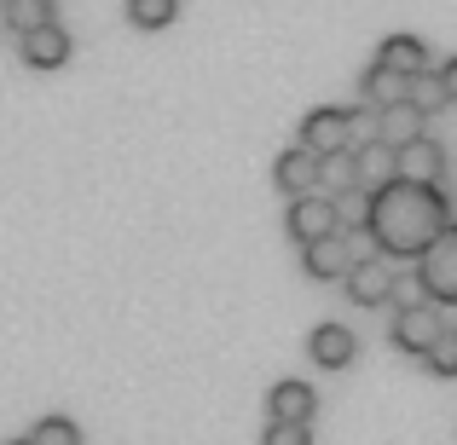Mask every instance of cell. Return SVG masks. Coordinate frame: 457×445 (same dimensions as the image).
<instances>
[{
  "mask_svg": "<svg viewBox=\"0 0 457 445\" xmlns=\"http://www.w3.org/2000/svg\"><path fill=\"white\" fill-rule=\"evenodd\" d=\"M452 220V202L440 185H411L388 179L365 197V237L377 243L382 260H417Z\"/></svg>",
  "mask_w": 457,
  "mask_h": 445,
  "instance_id": "cell-1",
  "label": "cell"
},
{
  "mask_svg": "<svg viewBox=\"0 0 457 445\" xmlns=\"http://www.w3.org/2000/svg\"><path fill=\"white\" fill-rule=\"evenodd\" d=\"M417 290H423L428 307H457V220H446V232L435 237V243L417 255Z\"/></svg>",
  "mask_w": 457,
  "mask_h": 445,
  "instance_id": "cell-2",
  "label": "cell"
},
{
  "mask_svg": "<svg viewBox=\"0 0 457 445\" xmlns=\"http://www.w3.org/2000/svg\"><path fill=\"white\" fill-rule=\"evenodd\" d=\"M284 226H290L295 243H319V237H336L342 232V214H336V197H319V191H307V197H290V214H284Z\"/></svg>",
  "mask_w": 457,
  "mask_h": 445,
  "instance_id": "cell-3",
  "label": "cell"
},
{
  "mask_svg": "<svg viewBox=\"0 0 457 445\" xmlns=\"http://www.w3.org/2000/svg\"><path fill=\"white\" fill-rule=\"evenodd\" d=\"M446 174H452V156H446V145H435L428 134L394 151V179H411V185H446Z\"/></svg>",
  "mask_w": 457,
  "mask_h": 445,
  "instance_id": "cell-4",
  "label": "cell"
},
{
  "mask_svg": "<svg viewBox=\"0 0 457 445\" xmlns=\"http://www.w3.org/2000/svg\"><path fill=\"white\" fill-rule=\"evenodd\" d=\"M353 260H359V237H347V232L319 237V243L302 249V272H307V278H319V284H342Z\"/></svg>",
  "mask_w": 457,
  "mask_h": 445,
  "instance_id": "cell-5",
  "label": "cell"
},
{
  "mask_svg": "<svg viewBox=\"0 0 457 445\" xmlns=\"http://www.w3.org/2000/svg\"><path fill=\"white\" fill-rule=\"evenodd\" d=\"M440 330H446V312L440 307H405V312H394V347H400L405 358H423L428 347L440 342Z\"/></svg>",
  "mask_w": 457,
  "mask_h": 445,
  "instance_id": "cell-6",
  "label": "cell"
},
{
  "mask_svg": "<svg viewBox=\"0 0 457 445\" xmlns=\"http://www.w3.org/2000/svg\"><path fill=\"white\" fill-rule=\"evenodd\" d=\"M295 145L312 151V156L347 151L353 145V122H347V111H336V104H319V111L302 116V139H295Z\"/></svg>",
  "mask_w": 457,
  "mask_h": 445,
  "instance_id": "cell-7",
  "label": "cell"
},
{
  "mask_svg": "<svg viewBox=\"0 0 457 445\" xmlns=\"http://www.w3.org/2000/svg\"><path fill=\"white\" fill-rule=\"evenodd\" d=\"M347 301L353 307H388V290H394V260H353L347 267Z\"/></svg>",
  "mask_w": 457,
  "mask_h": 445,
  "instance_id": "cell-8",
  "label": "cell"
},
{
  "mask_svg": "<svg viewBox=\"0 0 457 445\" xmlns=\"http://www.w3.org/2000/svg\"><path fill=\"white\" fill-rule=\"evenodd\" d=\"M307 353H312L319 370H347L353 353H359V335L347 330V324H319V330L307 335Z\"/></svg>",
  "mask_w": 457,
  "mask_h": 445,
  "instance_id": "cell-9",
  "label": "cell"
},
{
  "mask_svg": "<svg viewBox=\"0 0 457 445\" xmlns=\"http://www.w3.org/2000/svg\"><path fill=\"white\" fill-rule=\"evenodd\" d=\"M272 185L284 191V197H307V191H319V156L290 145L278 151V162H272Z\"/></svg>",
  "mask_w": 457,
  "mask_h": 445,
  "instance_id": "cell-10",
  "label": "cell"
},
{
  "mask_svg": "<svg viewBox=\"0 0 457 445\" xmlns=\"http://www.w3.org/2000/svg\"><path fill=\"white\" fill-rule=\"evenodd\" d=\"M267 416H272V423H312V416H319V393H312V382H272Z\"/></svg>",
  "mask_w": 457,
  "mask_h": 445,
  "instance_id": "cell-11",
  "label": "cell"
},
{
  "mask_svg": "<svg viewBox=\"0 0 457 445\" xmlns=\"http://www.w3.org/2000/svg\"><path fill=\"white\" fill-rule=\"evenodd\" d=\"M428 134V116H417L411 104H388V111H377V145H388V151H400V145H411V139H423Z\"/></svg>",
  "mask_w": 457,
  "mask_h": 445,
  "instance_id": "cell-12",
  "label": "cell"
},
{
  "mask_svg": "<svg viewBox=\"0 0 457 445\" xmlns=\"http://www.w3.org/2000/svg\"><path fill=\"white\" fill-rule=\"evenodd\" d=\"M23 64H29V70H58V64H70V35L58 29V23L29 29V35H23Z\"/></svg>",
  "mask_w": 457,
  "mask_h": 445,
  "instance_id": "cell-13",
  "label": "cell"
},
{
  "mask_svg": "<svg viewBox=\"0 0 457 445\" xmlns=\"http://www.w3.org/2000/svg\"><path fill=\"white\" fill-rule=\"evenodd\" d=\"M370 64L394 70V76H417V70H428V46L417 41V35H388V41L377 46V58Z\"/></svg>",
  "mask_w": 457,
  "mask_h": 445,
  "instance_id": "cell-14",
  "label": "cell"
},
{
  "mask_svg": "<svg viewBox=\"0 0 457 445\" xmlns=\"http://www.w3.org/2000/svg\"><path fill=\"white\" fill-rule=\"evenodd\" d=\"M405 81H411V76H394V70H382V64H365L359 93H365L370 111H388V104H405Z\"/></svg>",
  "mask_w": 457,
  "mask_h": 445,
  "instance_id": "cell-15",
  "label": "cell"
},
{
  "mask_svg": "<svg viewBox=\"0 0 457 445\" xmlns=\"http://www.w3.org/2000/svg\"><path fill=\"white\" fill-rule=\"evenodd\" d=\"M353 174H359V191H377L394 179V151L377 145V139H365V145L353 151Z\"/></svg>",
  "mask_w": 457,
  "mask_h": 445,
  "instance_id": "cell-16",
  "label": "cell"
},
{
  "mask_svg": "<svg viewBox=\"0 0 457 445\" xmlns=\"http://www.w3.org/2000/svg\"><path fill=\"white\" fill-rule=\"evenodd\" d=\"M405 104H411L417 116H440V111H452L446 87H440V70H417V76L405 81Z\"/></svg>",
  "mask_w": 457,
  "mask_h": 445,
  "instance_id": "cell-17",
  "label": "cell"
},
{
  "mask_svg": "<svg viewBox=\"0 0 457 445\" xmlns=\"http://www.w3.org/2000/svg\"><path fill=\"white\" fill-rule=\"evenodd\" d=\"M53 12H58V0H6V6H0V23L29 35V29H41V23H53Z\"/></svg>",
  "mask_w": 457,
  "mask_h": 445,
  "instance_id": "cell-18",
  "label": "cell"
},
{
  "mask_svg": "<svg viewBox=\"0 0 457 445\" xmlns=\"http://www.w3.org/2000/svg\"><path fill=\"white\" fill-rule=\"evenodd\" d=\"M359 174H353V145L347 151H330L319 156V191H330V197H342V191H353Z\"/></svg>",
  "mask_w": 457,
  "mask_h": 445,
  "instance_id": "cell-19",
  "label": "cell"
},
{
  "mask_svg": "<svg viewBox=\"0 0 457 445\" xmlns=\"http://www.w3.org/2000/svg\"><path fill=\"white\" fill-rule=\"evenodd\" d=\"M179 18V0H128V23L134 29H168Z\"/></svg>",
  "mask_w": 457,
  "mask_h": 445,
  "instance_id": "cell-20",
  "label": "cell"
},
{
  "mask_svg": "<svg viewBox=\"0 0 457 445\" xmlns=\"http://www.w3.org/2000/svg\"><path fill=\"white\" fill-rule=\"evenodd\" d=\"M23 440H29V445H81V428L70 423V416H41Z\"/></svg>",
  "mask_w": 457,
  "mask_h": 445,
  "instance_id": "cell-21",
  "label": "cell"
},
{
  "mask_svg": "<svg viewBox=\"0 0 457 445\" xmlns=\"http://www.w3.org/2000/svg\"><path fill=\"white\" fill-rule=\"evenodd\" d=\"M423 365L435 370V376H457V324H446V330H440V342L423 353Z\"/></svg>",
  "mask_w": 457,
  "mask_h": 445,
  "instance_id": "cell-22",
  "label": "cell"
},
{
  "mask_svg": "<svg viewBox=\"0 0 457 445\" xmlns=\"http://www.w3.org/2000/svg\"><path fill=\"white\" fill-rule=\"evenodd\" d=\"M261 445H312V423H267Z\"/></svg>",
  "mask_w": 457,
  "mask_h": 445,
  "instance_id": "cell-23",
  "label": "cell"
},
{
  "mask_svg": "<svg viewBox=\"0 0 457 445\" xmlns=\"http://www.w3.org/2000/svg\"><path fill=\"white\" fill-rule=\"evenodd\" d=\"M388 307H394V312H405V307H423V290H417V278H394V290H388Z\"/></svg>",
  "mask_w": 457,
  "mask_h": 445,
  "instance_id": "cell-24",
  "label": "cell"
},
{
  "mask_svg": "<svg viewBox=\"0 0 457 445\" xmlns=\"http://www.w3.org/2000/svg\"><path fill=\"white\" fill-rule=\"evenodd\" d=\"M440 87H446V99L457 104V58H452V64H440Z\"/></svg>",
  "mask_w": 457,
  "mask_h": 445,
  "instance_id": "cell-25",
  "label": "cell"
},
{
  "mask_svg": "<svg viewBox=\"0 0 457 445\" xmlns=\"http://www.w3.org/2000/svg\"><path fill=\"white\" fill-rule=\"evenodd\" d=\"M6 445H29V440H6Z\"/></svg>",
  "mask_w": 457,
  "mask_h": 445,
  "instance_id": "cell-26",
  "label": "cell"
},
{
  "mask_svg": "<svg viewBox=\"0 0 457 445\" xmlns=\"http://www.w3.org/2000/svg\"><path fill=\"white\" fill-rule=\"evenodd\" d=\"M0 6H6V0H0Z\"/></svg>",
  "mask_w": 457,
  "mask_h": 445,
  "instance_id": "cell-27",
  "label": "cell"
}]
</instances>
